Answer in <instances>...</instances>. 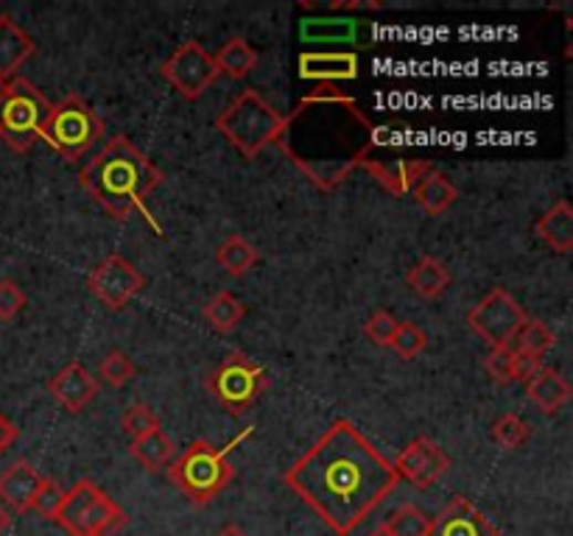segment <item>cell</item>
<instances>
[{
    "label": "cell",
    "mask_w": 573,
    "mask_h": 536,
    "mask_svg": "<svg viewBox=\"0 0 573 536\" xmlns=\"http://www.w3.org/2000/svg\"><path fill=\"white\" fill-rule=\"evenodd\" d=\"M90 291L101 305L110 311H124L132 299L143 291V274L121 254H110L101 260L87 277Z\"/></svg>",
    "instance_id": "4fadbf2b"
},
{
    "label": "cell",
    "mask_w": 573,
    "mask_h": 536,
    "mask_svg": "<svg viewBox=\"0 0 573 536\" xmlns=\"http://www.w3.org/2000/svg\"><path fill=\"white\" fill-rule=\"evenodd\" d=\"M9 523H12V514H9V508L0 503V534L9 528Z\"/></svg>",
    "instance_id": "b9f144b4"
},
{
    "label": "cell",
    "mask_w": 573,
    "mask_h": 536,
    "mask_svg": "<svg viewBox=\"0 0 573 536\" xmlns=\"http://www.w3.org/2000/svg\"><path fill=\"white\" fill-rule=\"evenodd\" d=\"M395 472L400 481H408L417 490H431L439 484V477L450 470V459L434 439L417 437L395 459Z\"/></svg>",
    "instance_id": "5bb4252c"
},
{
    "label": "cell",
    "mask_w": 573,
    "mask_h": 536,
    "mask_svg": "<svg viewBox=\"0 0 573 536\" xmlns=\"http://www.w3.org/2000/svg\"><path fill=\"white\" fill-rule=\"evenodd\" d=\"M132 455L140 461L143 470L148 472H160L168 470V464L174 461V442L163 428H154L146 437L132 439Z\"/></svg>",
    "instance_id": "d4e9b609"
},
{
    "label": "cell",
    "mask_w": 573,
    "mask_h": 536,
    "mask_svg": "<svg viewBox=\"0 0 573 536\" xmlns=\"http://www.w3.org/2000/svg\"><path fill=\"white\" fill-rule=\"evenodd\" d=\"M121 428H124V433L129 439H140L148 431H154V428H160V419H157V413L152 408L137 402V406L126 408V413L121 417Z\"/></svg>",
    "instance_id": "d590c367"
},
{
    "label": "cell",
    "mask_w": 573,
    "mask_h": 536,
    "mask_svg": "<svg viewBox=\"0 0 573 536\" xmlns=\"http://www.w3.org/2000/svg\"><path fill=\"white\" fill-rule=\"evenodd\" d=\"M98 375L107 386H113V389H121V386H126L132 378H135L137 366H135V360L129 358V355L121 353V349H113V353H107V358L101 360Z\"/></svg>",
    "instance_id": "d6a6232c"
},
{
    "label": "cell",
    "mask_w": 573,
    "mask_h": 536,
    "mask_svg": "<svg viewBox=\"0 0 573 536\" xmlns=\"http://www.w3.org/2000/svg\"><path fill=\"white\" fill-rule=\"evenodd\" d=\"M216 260H219V265L230 277H243L258 263L260 254L243 235H230L216 252Z\"/></svg>",
    "instance_id": "4316f807"
},
{
    "label": "cell",
    "mask_w": 573,
    "mask_h": 536,
    "mask_svg": "<svg viewBox=\"0 0 573 536\" xmlns=\"http://www.w3.org/2000/svg\"><path fill=\"white\" fill-rule=\"evenodd\" d=\"M51 101L29 82L12 78L0 93V140L12 151L25 154L37 140H42V126L51 115Z\"/></svg>",
    "instance_id": "8992f818"
},
{
    "label": "cell",
    "mask_w": 573,
    "mask_h": 536,
    "mask_svg": "<svg viewBox=\"0 0 573 536\" xmlns=\"http://www.w3.org/2000/svg\"><path fill=\"white\" fill-rule=\"evenodd\" d=\"M540 241L554 252L567 254L573 249V210L567 201H556L551 210H545L534 224Z\"/></svg>",
    "instance_id": "603a6c76"
},
{
    "label": "cell",
    "mask_w": 573,
    "mask_h": 536,
    "mask_svg": "<svg viewBox=\"0 0 573 536\" xmlns=\"http://www.w3.org/2000/svg\"><path fill=\"white\" fill-rule=\"evenodd\" d=\"M283 115L258 90H243L230 101L216 120L219 135L247 159H254L267 146H278L283 135Z\"/></svg>",
    "instance_id": "5b68a950"
},
{
    "label": "cell",
    "mask_w": 573,
    "mask_h": 536,
    "mask_svg": "<svg viewBox=\"0 0 573 536\" xmlns=\"http://www.w3.org/2000/svg\"><path fill=\"white\" fill-rule=\"evenodd\" d=\"M428 347V336L423 327H417L414 322H397L395 327V336H392L389 349H395L397 358L403 360H411Z\"/></svg>",
    "instance_id": "1f68e13d"
},
{
    "label": "cell",
    "mask_w": 573,
    "mask_h": 536,
    "mask_svg": "<svg viewBox=\"0 0 573 536\" xmlns=\"http://www.w3.org/2000/svg\"><path fill=\"white\" fill-rule=\"evenodd\" d=\"M492 439H496V444H501L503 450H520L532 439V431H529L527 419L518 417V413H501V417L492 422Z\"/></svg>",
    "instance_id": "f1b7e54d"
},
{
    "label": "cell",
    "mask_w": 573,
    "mask_h": 536,
    "mask_svg": "<svg viewBox=\"0 0 573 536\" xmlns=\"http://www.w3.org/2000/svg\"><path fill=\"white\" fill-rule=\"evenodd\" d=\"M527 397L540 408L543 413H556L565 408V402L571 400V383L562 378L560 371L543 366L538 375L527 380Z\"/></svg>",
    "instance_id": "44dd1931"
},
{
    "label": "cell",
    "mask_w": 573,
    "mask_h": 536,
    "mask_svg": "<svg viewBox=\"0 0 573 536\" xmlns=\"http://www.w3.org/2000/svg\"><path fill=\"white\" fill-rule=\"evenodd\" d=\"M216 536H249V534H247V530L241 528V525L230 523V525H225V528H221L219 534H216Z\"/></svg>",
    "instance_id": "60d3db41"
},
{
    "label": "cell",
    "mask_w": 573,
    "mask_h": 536,
    "mask_svg": "<svg viewBox=\"0 0 573 536\" xmlns=\"http://www.w3.org/2000/svg\"><path fill=\"white\" fill-rule=\"evenodd\" d=\"M34 40L14 23L12 14H0V84L18 78V71L34 53Z\"/></svg>",
    "instance_id": "ffe728a7"
},
{
    "label": "cell",
    "mask_w": 573,
    "mask_h": 536,
    "mask_svg": "<svg viewBox=\"0 0 573 536\" xmlns=\"http://www.w3.org/2000/svg\"><path fill=\"white\" fill-rule=\"evenodd\" d=\"M25 307V291L14 280H0V322H12Z\"/></svg>",
    "instance_id": "74e56055"
},
{
    "label": "cell",
    "mask_w": 573,
    "mask_h": 536,
    "mask_svg": "<svg viewBox=\"0 0 573 536\" xmlns=\"http://www.w3.org/2000/svg\"><path fill=\"white\" fill-rule=\"evenodd\" d=\"M428 536H501V530L467 501V497L456 495L437 517L431 519V530Z\"/></svg>",
    "instance_id": "9a60e30c"
},
{
    "label": "cell",
    "mask_w": 573,
    "mask_h": 536,
    "mask_svg": "<svg viewBox=\"0 0 573 536\" xmlns=\"http://www.w3.org/2000/svg\"><path fill=\"white\" fill-rule=\"evenodd\" d=\"M18 437H20L18 424H14L9 417H3V413H0V455L7 453V450L12 448L14 442H18Z\"/></svg>",
    "instance_id": "ab89813d"
},
{
    "label": "cell",
    "mask_w": 573,
    "mask_h": 536,
    "mask_svg": "<svg viewBox=\"0 0 573 536\" xmlns=\"http://www.w3.org/2000/svg\"><path fill=\"white\" fill-rule=\"evenodd\" d=\"M364 171L375 179L384 190L395 196H408L414 193V188L423 182L428 171H431V162L426 159H367L364 162Z\"/></svg>",
    "instance_id": "2e32d148"
},
{
    "label": "cell",
    "mask_w": 573,
    "mask_h": 536,
    "mask_svg": "<svg viewBox=\"0 0 573 536\" xmlns=\"http://www.w3.org/2000/svg\"><path fill=\"white\" fill-rule=\"evenodd\" d=\"M367 536H392V534H389V530H386V525H378V528L369 530Z\"/></svg>",
    "instance_id": "7bdbcfd3"
},
{
    "label": "cell",
    "mask_w": 573,
    "mask_h": 536,
    "mask_svg": "<svg viewBox=\"0 0 573 536\" xmlns=\"http://www.w3.org/2000/svg\"><path fill=\"white\" fill-rule=\"evenodd\" d=\"M163 78L183 95L185 101H196L210 90V84L219 78L213 53H207L201 42L188 40L163 62Z\"/></svg>",
    "instance_id": "8fae6325"
},
{
    "label": "cell",
    "mask_w": 573,
    "mask_h": 536,
    "mask_svg": "<svg viewBox=\"0 0 573 536\" xmlns=\"http://www.w3.org/2000/svg\"><path fill=\"white\" fill-rule=\"evenodd\" d=\"M384 525L392 536H428V530H431V517H426L420 508L408 506L406 503V506L395 508Z\"/></svg>",
    "instance_id": "f546056e"
},
{
    "label": "cell",
    "mask_w": 573,
    "mask_h": 536,
    "mask_svg": "<svg viewBox=\"0 0 573 536\" xmlns=\"http://www.w3.org/2000/svg\"><path fill=\"white\" fill-rule=\"evenodd\" d=\"M252 431H243L241 437L232 439L230 448H216L213 442L199 439V442L190 444L177 461L168 464V477L171 484L188 497L194 506H207L210 501L221 495L227 490V484L232 481L236 470L230 464V450L236 444H241V439H247Z\"/></svg>",
    "instance_id": "277c9868"
},
{
    "label": "cell",
    "mask_w": 573,
    "mask_h": 536,
    "mask_svg": "<svg viewBox=\"0 0 573 536\" xmlns=\"http://www.w3.org/2000/svg\"><path fill=\"white\" fill-rule=\"evenodd\" d=\"M514 341H518V349H514V353L545 355L551 347H554V333H551L540 318H527V322L520 325Z\"/></svg>",
    "instance_id": "4dcf8cb0"
},
{
    "label": "cell",
    "mask_w": 573,
    "mask_h": 536,
    "mask_svg": "<svg viewBox=\"0 0 573 536\" xmlns=\"http://www.w3.org/2000/svg\"><path fill=\"white\" fill-rule=\"evenodd\" d=\"M62 501H65V490L56 484L54 477H42L40 490H37L34 501H31V512L40 514L45 519H54L56 512H60Z\"/></svg>",
    "instance_id": "e575fe53"
},
{
    "label": "cell",
    "mask_w": 573,
    "mask_h": 536,
    "mask_svg": "<svg viewBox=\"0 0 573 536\" xmlns=\"http://www.w3.org/2000/svg\"><path fill=\"white\" fill-rule=\"evenodd\" d=\"M54 523L71 536H115L126 525V514L98 484L82 477L65 492Z\"/></svg>",
    "instance_id": "52a82bcc"
},
{
    "label": "cell",
    "mask_w": 573,
    "mask_h": 536,
    "mask_svg": "<svg viewBox=\"0 0 573 536\" xmlns=\"http://www.w3.org/2000/svg\"><path fill=\"white\" fill-rule=\"evenodd\" d=\"M283 481L338 536L353 534L400 484L392 461L347 419L333 422Z\"/></svg>",
    "instance_id": "6da1fadb"
},
{
    "label": "cell",
    "mask_w": 573,
    "mask_h": 536,
    "mask_svg": "<svg viewBox=\"0 0 573 536\" xmlns=\"http://www.w3.org/2000/svg\"><path fill=\"white\" fill-rule=\"evenodd\" d=\"M543 369V355H529V353H514V371H518V380L527 383L532 375Z\"/></svg>",
    "instance_id": "f35d334b"
},
{
    "label": "cell",
    "mask_w": 573,
    "mask_h": 536,
    "mask_svg": "<svg viewBox=\"0 0 573 536\" xmlns=\"http://www.w3.org/2000/svg\"><path fill=\"white\" fill-rule=\"evenodd\" d=\"M42 484V475L31 461L20 459L0 475V503L14 514L31 512V501H34L37 490Z\"/></svg>",
    "instance_id": "d6986e66"
},
{
    "label": "cell",
    "mask_w": 573,
    "mask_h": 536,
    "mask_svg": "<svg viewBox=\"0 0 573 536\" xmlns=\"http://www.w3.org/2000/svg\"><path fill=\"white\" fill-rule=\"evenodd\" d=\"M414 199H417V204H420L428 216H442V212H448L450 207L456 204L459 190H456V185L450 182L445 174L431 168V171L423 177V182L414 188Z\"/></svg>",
    "instance_id": "cb8c5ba5"
},
{
    "label": "cell",
    "mask_w": 573,
    "mask_h": 536,
    "mask_svg": "<svg viewBox=\"0 0 573 536\" xmlns=\"http://www.w3.org/2000/svg\"><path fill=\"white\" fill-rule=\"evenodd\" d=\"M300 40L311 45H342L347 53L369 48L375 40V23L347 14H320V18L300 20Z\"/></svg>",
    "instance_id": "7c38bea8"
},
{
    "label": "cell",
    "mask_w": 573,
    "mask_h": 536,
    "mask_svg": "<svg viewBox=\"0 0 573 536\" xmlns=\"http://www.w3.org/2000/svg\"><path fill=\"white\" fill-rule=\"evenodd\" d=\"M243 316H247V307H243L230 291H221V294H216L213 299L205 305V318L219 333L236 330V327L243 322Z\"/></svg>",
    "instance_id": "83f0119b"
},
{
    "label": "cell",
    "mask_w": 573,
    "mask_h": 536,
    "mask_svg": "<svg viewBox=\"0 0 573 536\" xmlns=\"http://www.w3.org/2000/svg\"><path fill=\"white\" fill-rule=\"evenodd\" d=\"M79 185L98 201L115 221H129L140 212L157 235L163 227L146 207V199L163 185V171L129 140L118 135L79 171Z\"/></svg>",
    "instance_id": "3957f363"
},
{
    "label": "cell",
    "mask_w": 573,
    "mask_h": 536,
    "mask_svg": "<svg viewBox=\"0 0 573 536\" xmlns=\"http://www.w3.org/2000/svg\"><path fill=\"white\" fill-rule=\"evenodd\" d=\"M485 369L496 386L518 383V371H514V349L496 347L485 358Z\"/></svg>",
    "instance_id": "836d02e7"
},
{
    "label": "cell",
    "mask_w": 573,
    "mask_h": 536,
    "mask_svg": "<svg viewBox=\"0 0 573 536\" xmlns=\"http://www.w3.org/2000/svg\"><path fill=\"white\" fill-rule=\"evenodd\" d=\"M0 93H3V84H0Z\"/></svg>",
    "instance_id": "ee69618b"
},
{
    "label": "cell",
    "mask_w": 573,
    "mask_h": 536,
    "mask_svg": "<svg viewBox=\"0 0 573 536\" xmlns=\"http://www.w3.org/2000/svg\"><path fill=\"white\" fill-rule=\"evenodd\" d=\"M48 391L60 402L65 411L79 413L93 402V397L98 395V380L90 375L87 366H82L79 360L67 364L60 375L48 380Z\"/></svg>",
    "instance_id": "ac0fdd59"
},
{
    "label": "cell",
    "mask_w": 573,
    "mask_h": 536,
    "mask_svg": "<svg viewBox=\"0 0 573 536\" xmlns=\"http://www.w3.org/2000/svg\"><path fill=\"white\" fill-rule=\"evenodd\" d=\"M450 280H454L450 277V269L442 260L434 258V254H426V258L417 260L406 274L408 291L414 296H420V299H437V296H442L448 291Z\"/></svg>",
    "instance_id": "7402d4cb"
},
{
    "label": "cell",
    "mask_w": 573,
    "mask_h": 536,
    "mask_svg": "<svg viewBox=\"0 0 573 536\" xmlns=\"http://www.w3.org/2000/svg\"><path fill=\"white\" fill-rule=\"evenodd\" d=\"M527 318L529 316L523 313V307L514 302V296L509 294V291L492 288L479 305L470 307V313H467V325H470V330H473L481 341H487L496 349L509 347Z\"/></svg>",
    "instance_id": "30bf717a"
},
{
    "label": "cell",
    "mask_w": 573,
    "mask_h": 536,
    "mask_svg": "<svg viewBox=\"0 0 573 536\" xmlns=\"http://www.w3.org/2000/svg\"><path fill=\"white\" fill-rule=\"evenodd\" d=\"M207 389L227 413L238 417V413H247L254 400L269 389V375L263 366L254 364L243 353H232L230 358L216 366V371L207 380Z\"/></svg>",
    "instance_id": "9c48e42d"
},
{
    "label": "cell",
    "mask_w": 573,
    "mask_h": 536,
    "mask_svg": "<svg viewBox=\"0 0 573 536\" xmlns=\"http://www.w3.org/2000/svg\"><path fill=\"white\" fill-rule=\"evenodd\" d=\"M395 327L397 318L392 316L389 311H375L373 316L367 318V325H364V336H367V341H373L375 347H389L392 336H395Z\"/></svg>",
    "instance_id": "8d00e7d4"
},
{
    "label": "cell",
    "mask_w": 573,
    "mask_h": 536,
    "mask_svg": "<svg viewBox=\"0 0 573 536\" xmlns=\"http://www.w3.org/2000/svg\"><path fill=\"white\" fill-rule=\"evenodd\" d=\"M278 146L296 171L320 190H336L350 174L373 159L381 132L358 101L336 84H322L285 115Z\"/></svg>",
    "instance_id": "7a4b0ae2"
},
{
    "label": "cell",
    "mask_w": 573,
    "mask_h": 536,
    "mask_svg": "<svg viewBox=\"0 0 573 536\" xmlns=\"http://www.w3.org/2000/svg\"><path fill=\"white\" fill-rule=\"evenodd\" d=\"M101 137H104V124L93 106L79 95H67L62 104L51 106V115L42 126V140L67 162H79L87 157Z\"/></svg>",
    "instance_id": "ba28073f"
},
{
    "label": "cell",
    "mask_w": 573,
    "mask_h": 536,
    "mask_svg": "<svg viewBox=\"0 0 573 536\" xmlns=\"http://www.w3.org/2000/svg\"><path fill=\"white\" fill-rule=\"evenodd\" d=\"M213 60L219 73L241 82V78H247L249 73L254 71V65H258V51H254L247 40H241V36H232V40H227L225 45H221V51L216 53Z\"/></svg>",
    "instance_id": "484cf974"
},
{
    "label": "cell",
    "mask_w": 573,
    "mask_h": 536,
    "mask_svg": "<svg viewBox=\"0 0 573 536\" xmlns=\"http://www.w3.org/2000/svg\"><path fill=\"white\" fill-rule=\"evenodd\" d=\"M296 65H300V78L320 84L353 82L361 73L358 56L347 51H308Z\"/></svg>",
    "instance_id": "e0dca14e"
}]
</instances>
